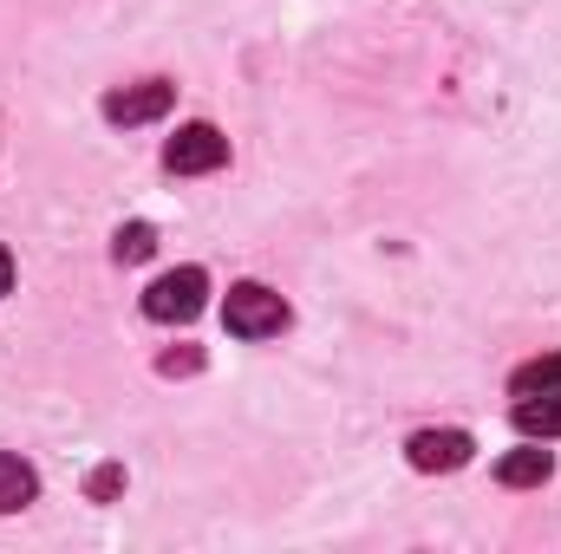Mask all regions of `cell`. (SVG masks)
<instances>
[{
    "instance_id": "obj_1",
    "label": "cell",
    "mask_w": 561,
    "mask_h": 554,
    "mask_svg": "<svg viewBox=\"0 0 561 554\" xmlns=\"http://www.w3.org/2000/svg\"><path fill=\"white\" fill-rule=\"evenodd\" d=\"M203 300H209V275H203V268H170V275H157L150 287H144V313H150L157 326L196 320Z\"/></svg>"
},
{
    "instance_id": "obj_2",
    "label": "cell",
    "mask_w": 561,
    "mask_h": 554,
    "mask_svg": "<svg viewBox=\"0 0 561 554\" xmlns=\"http://www.w3.org/2000/svg\"><path fill=\"white\" fill-rule=\"evenodd\" d=\"M222 320H229L236 339H268V333L287 326V300H280L275 287H262V280H242V287H229Z\"/></svg>"
},
{
    "instance_id": "obj_3",
    "label": "cell",
    "mask_w": 561,
    "mask_h": 554,
    "mask_svg": "<svg viewBox=\"0 0 561 554\" xmlns=\"http://www.w3.org/2000/svg\"><path fill=\"white\" fill-rule=\"evenodd\" d=\"M222 163H229V138L216 125H183L176 138L163 143V170L170 176H209Z\"/></svg>"
},
{
    "instance_id": "obj_4",
    "label": "cell",
    "mask_w": 561,
    "mask_h": 554,
    "mask_svg": "<svg viewBox=\"0 0 561 554\" xmlns=\"http://www.w3.org/2000/svg\"><path fill=\"white\" fill-rule=\"evenodd\" d=\"M170 105H176V85H170V79H144V85H125V92L105 99V118H112V125H150V118H163Z\"/></svg>"
},
{
    "instance_id": "obj_5",
    "label": "cell",
    "mask_w": 561,
    "mask_h": 554,
    "mask_svg": "<svg viewBox=\"0 0 561 554\" xmlns=\"http://www.w3.org/2000/svg\"><path fill=\"white\" fill-rule=\"evenodd\" d=\"M470 430H419L412 443H405V457H412V470L424 476H437V470H463L470 463Z\"/></svg>"
},
{
    "instance_id": "obj_6",
    "label": "cell",
    "mask_w": 561,
    "mask_h": 554,
    "mask_svg": "<svg viewBox=\"0 0 561 554\" xmlns=\"http://www.w3.org/2000/svg\"><path fill=\"white\" fill-rule=\"evenodd\" d=\"M556 476V457L542 450V443H523V450H510L503 463H496V483H510V489H536V483H549Z\"/></svg>"
},
{
    "instance_id": "obj_7",
    "label": "cell",
    "mask_w": 561,
    "mask_h": 554,
    "mask_svg": "<svg viewBox=\"0 0 561 554\" xmlns=\"http://www.w3.org/2000/svg\"><path fill=\"white\" fill-rule=\"evenodd\" d=\"M516 430L523 437H561V385L556 392H529V399H516Z\"/></svg>"
},
{
    "instance_id": "obj_8",
    "label": "cell",
    "mask_w": 561,
    "mask_h": 554,
    "mask_svg": "<svg viewBox=\"0 0 561 554\" xmlns=\"http://www.w3.org/2000/svg\"><path fill=\"white\" fill-rule=\"evenodd\" d=\"M33 496H39V476H33V463H20V457H0V516L26 509Z\"/></svg>"
},
{
    "instance_id": "obj_9",
    "label": "cell",
    "mask_w": 561,
    "mask_h": 554,
    "mask_svg": "<svg viewBox=\"0 0 561 554\" xmlns=\"http://www.w3.org/2000/svg\"><path fill=\"white\" fill-rule=\"evenodd\" d=\"M561 385V353H549V359H529L516 379H510V392L516 399H529V392H556Z\"/></svg>"
},
{
    "instance_id": "obj_10",
    "label": "cell",
    "mask_w": 561,
    "mask_h": 554,
    "mask_svg": "<svg viewBox=\"0 0 561 554\" xmlns=\"http://www.w3.org/2000/svg\"><path fill=\"white\" fill-rule=\"evenodd\" d=\"M112 255H118V262H150V255H157V229H150V222H125L118 242H112Z\"/></svg>"
},
{
    "instance_id": "obj_11",
    "label": "cell",
    "mask_w": 561,
    "mask_h": 554,
    "mask_svg": "<svg viewBox=\"0 0 561 554\" xmlns=\"http://www.w3.org/2000/svg\"><path fill=\"white\" fill-rule=\"evenodd\" d=\"M196 366H203L196 353H170V359H163V372H196Z\"/></svg>"
},
{
    "instance_id": "obj_12",
    "label": "cell",
    "mask_w": 561,
    "mask_h": 554,
    "mask_svg": "<svg viewBox=\"0 0 561 554\" xmlns=\"http://www.w3.org/2000/svg\"><path fill=\"white\" fill-rule=\"evenodd\" d=\"M7 287H13V255L0 249V293H7Z\"/></svg>"
}]
</instances>
